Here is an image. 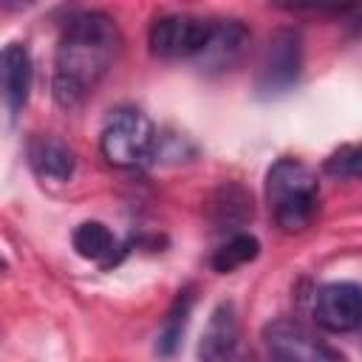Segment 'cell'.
I'll use <instances>...</instances> for the list:
<instances>
[{
    "label": "cell",
    "instance_id": "1",
    "mask_svg": "<svg viewBox=\"0 0 362 362\" xmlns=\"http://www.w3.org/2000/svg\"><path fill=\"white\" fill-rule=\"evenodd\" d=\"M122 45L113 17L105 11H76L65 20L54 57V99L59 107H79L110 71Z\"/></svg>",
    "mask_w": 362,
    "mask_h": 362
},
{
    "label": "cell",
    "instance_id": "4",
    "mask_svg": "<svg viewBox=\"0 0 362 362\" xmlns=\"http://www.w3.org/2000/svg\"><path fill=\"white\" fill-rule=\"evenodd\" d=\"M303 71V34L294 25L277 28L263 51L260 68H257V96L263 99H274L288 93Z\"/></svg>",
    "mask_w": 362,
    "mask_h": 362
},
{
    "label": "cell",
    "instance_id": "3",
    "mask_svg": "<svg viewBox=\"0 0 362 362\" xmlns=\"http://www.w3.org/2000/svg\"><path fill=\"white\" fill-rule=\"evenodd\" d=\"M158 133L153 122L136 107H119L110 113L99 147L113 167H141L156 156Z\"/></svg>",
    "mask_w": 362,
    "mask_h": 362
},
{
    "label": "cell",
    "instance_id": "7",
    "mask_svg": "<svg viewBox=\"0 0 362 362\" xmlns=\"http://www.w3.org/2000/svg\"><path fill=\"white\" fill-rule=\"evenodd\" d=\"M314 320L334 334L362 328V286L356 283H325L314 300Z\"/></svg>",
    "mask_w": 362,
    "mask_h": 362
},
{
    "label": "cell",
    "instance_id": "13",
    "mask_svg": "<svg viewBox=\"0 0 362 362\" xmlns=\"http://www.w3.org/2000/svg\"><path fill=\"white\" fill-rule=\"evenodd\" d=\"M74 249H76V255L79 257H85V260H96V263H107L110 257H113V252H116V238H113V232L105 226V223H99V221H85V223H79L76 229H74Z\"/></svg>",
    "mask_w": 362,
    "mask_h": 362
},
{
    "label": "cell",
    "instance_id": "5",
    "mask_svg": "<svg viewBox=\"0 0 362 362\" xmlns=\"http://www.w3.org/2000/svg\"><path fill=\"white\" fill-rule=\"evenodd\" d=\"M215 20L192 14H164L150 25V51L161 59H198L212 37Z\"/></svg>",
    "mask_w": 362,
    "mask_h": 362
},
{
    "label": "cell",
    "instance_id": "14",
    "mask_svg": "<svg viewBox=\"0 0 362 362\" xmlns=\"http://www.w3.org/2000/svg\"><path fill=\"white\" fill-rule=\"evenodd\" d=\"M260 255V243L255 235H246V232H238L232 235L226 243H221L212 255V269L226 274V272H235L246 263H252L255 257Z\"/></svg>",
    "mask_w": 362,
    "mask_h": 362
},
{
    "label": "cell",
    "instance_id": "16",
    "mask_svg": "<svg viewBox=\"0 0 362 362\" xmlns=\"http://www.w3.org/2000/svg\"><path fill=\"white\" fill-rule=\"evenodd\" d=\"M325 170L331 175H342V178H362V144L342 147L339 153H334L328 158Z\"/></svg>",
    "mask_w": 362,
    "mask_h": 362
},
{
    "label": "cell",
    "instance_id": "8",
    "mask_svg": "<svg viewBox=\"0 0 362 362\" xmlns=\"http://www.w3.org/2000/svg\"><path fill=\"white\" fill-rule=\"evenodd\" d=\"M240 345V322L232 303H218L204 328L198 356L201 362H235Z\"/></svg>",
    "mask_w": 362,
    "mask_h": 362
},
{
    "label": "cell",
    "instance_id": "12",
    "mask_svg": "<svg viewBox=\"0 0 362 362\" xmlns=\"http://www.w3.org/2000/svg\"><path fill=\"white\" fill-rule=\"evenodd\" d=\"M246 218H252V198L238 184L221 187L215 201H212V221L218 223V229L232 232V229L243 226Z\"/></svg>",
    "mask_w": 362,
    "mask_h": 362
},
{
    "label": "cell",
    "instance_id": "9",
    "mask_svg": "<svg viewBox=\"0 0 362 362\" xmlns=\"http://www.w3.org/2000/svg\"><path fill=\"white\" fill-rule=\"evenodd\" d=\"M25 156H28V164L37 173V178L54 181V184L68 181L74 175V167H76L74 150L62 139H57L51 133L31 136L28 139V147H25Z\"/></svg>",
    "mask_w": 362,
    "mask_h": 362
},
{
    "label": "cell",
    "instance_id": "10",
    "mask_svg": "<svg viewBox=\"0 0 362 362\" xmlns=\"http://www.w3.org/2000/svg\"><path fill=\"white\" fill-rule=\"evenodd\" d=\"M246 45H249V28L240 20H215L212 37L195 62L206 71H226L240 59Z\"/></svg>",
    "mask_w": 362,
    "mask_h": 362
},
{
    "label": "cell",
    "instance_id": "6",
    "mask_svg": "<svg viewBox=\"0 0 362 362\" xmlns=\"http://www.w3.org/2000/svg\"><path fill=\"white\" fill-rule=\"evenodd\" d=\"M266 362H345L339 351L291 320H274L263 331Z\"/></svg>",
    "mask_w": 362,
    "mask_h": 362
},
{
    "label": "cell",
    "instance_id": "2",
    "mask_svg": "<svg viewBox=\"0 0 362 362\" xmlns=\"http://www.w3.org/2000/svg\"><path fill=\"white\" fill-rule=\"evenodd\" d=\"M266 201L280 229H305L320 209V187L314 173L297 158H277L266 175Z\"/></svg>",
    "mask_w": 362,
    "mask_h": 362
},
{
    "label": "cell",
    "instance_id": "15",
    "mask_svg": "<svg viewBox=\"0 0 362 362\" xmlns=\"http://www.w3.org/2000/svg\"><path fill=\"white\" fill-rule=\"evenodd\" d=\"M189 308H192V288H184V291L175 297V303H173V308H170V314H167V320H164V325H161V334H158V354L170 356V354L178 348L181 334H184V325H187V317H189Z\"/></svg>",
    "mask_w": 362,
    "mask_h": 362
},
{
    "label": "cell",
    "instance_id": "11",
    "mask_svg": "<svg viewBox=\"0 0 362 362\" xmlns=\"http://www.w3.org/2000/svg\"><path fill=\"white\" fill-rule=\"evenodd\" d=\"M31 82H34V68H31L28 48L20 42H8L3 48V96L11 119H17V113L25 107Z\"/></svg>",
    "mask_w": 362,
    "mask_h": 362
}]
</instances>
